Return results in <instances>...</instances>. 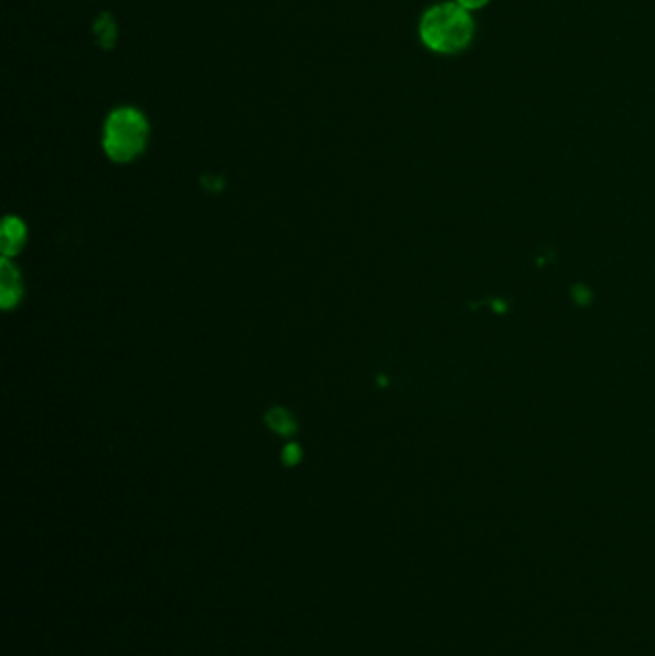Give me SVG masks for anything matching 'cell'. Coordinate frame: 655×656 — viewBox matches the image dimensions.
Wrapping results in <instances>:
<instances>
[{"label":"cell","instance_id":"7","mask_svg":"<svg viewBox=\"0 0 655 656\" xmlns=\"http://www.w3.org/2000/svg\"><path fill=\"white\" fill-rule=\"evenodd\" d=\"M300 457V452L296 445H288L287 447V463L288 465H295L296 461Z\"/></svg>","mask_w":655,"mask_h":656},{"label":"cell","instance_id":"1","mask_svg":"<svg viewBox=\"0 0 655 656\" xmlns=\"http://www.w3.org/2000/svg\"><path fill=\"white\" fill-rule=\"evenodd\" d=\"M421 43L436 54H457L472 44L475 22L472 12L457 2H441L421 15Z\"/></svg>","mask_w":655,"mask_h":656},{"label":"cell","instance_id":"4","mask_svg":"<svg viewBox=\"0 0 655 656\" xmlns=\"http://www.w3.org/2000/svg\"><path fill=\"white\" fill-rule=\"evenodd\" d=\"M25 225L18 218L4 219L2 225V254L4 257H12L18 254L25 242Z\"/></svg>","mask_w":655,"mask_h":656},{"label":"cell","instance_id":"6","mask_svg":"<svg viewBox=\"0 0 655 656\" xmlns=\"http://www.w3.org/2000/svg\"><path fill=\"white\" fill-rule=\"evenodd\" d=\"M456 2L459 7L465 8L467 12H475V10L488 7L493 0H456Z\"/></svg>","mask_w":655,"mask_h":656},{"label":"cell","instance_id":"2","mask_svg":"<svg viewBox=\"0 0 655 656\" xmlns=\"http://www.w3.org/2000/svg\"><path fill=\"white\" fill-rule=\"evenodd\" d=\"M148 135L150 127L142 112L131 106L116 108L104 124V152L116 163H129L145 152Z\"/></svg>","mask_w":655,"mask_h":656},{"label":"cell","instance_id":"3","mask_svg":"<svg viewBox=\"0 0 655 656\" xmlns=\"http://www.w3.org/2000/svg\"><path fill=\"white\" fill-rule=\"evenodd\" d=\"M22 298V278L8 257L0 263V304L4 309L14 307Z\"/></svg>","mask_w":655,"mask_h":656},{"label":"cell","instance_id":"5","mask_svg":"<svg viewBox=\"0 0 655 656\" xmlns=\"http://www.w3.org/2000/svg\"><path fill=\"white\" fill-rule=\"evenodd\" d=\"M267 423L272 426L273 431L281 432V434H287V432L295 428L293 419L283 411V409H273L272 413L267 415Z\"/></svg>","mask_w":655,"mask_h":656}]
</instances>
